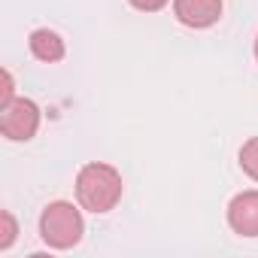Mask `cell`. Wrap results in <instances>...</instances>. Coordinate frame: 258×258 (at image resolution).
Segmentation results:
<instances>
[{
    "label": "cell",
    "instance_id": "6da1fadb",
    "mask_svg": "<svg viewBox=\"0 0 258 258\" xmlns=\"http://www.w3.org/2000/svg\"><path fill=\"white\" fill-rule=\"evenodd\" d=\"M121 191H124V182L112 164L91 161L76 176V198H79L82 210H88V213L100 216V213L115 210V204L121 201Z\"/></svg>",
    "mask_w": 258,
    "mask_h": 258
},
{
    "label": "cell",
    "instance_id": "7a4b0ae2",
    "mask_svg": "<svg viewBox=\"0 0 258 258\" xmlns=\"http://www.w3.org/2000/svg\"><path fill=\"white\" fill-rule=\"evenodd\" d=\"M82 231H85V222H82V213L67 204V201H55L43 210L40 216V237L52 246V249H70L82 240Z\"/></svg>",
    "mask_w": 258,
    "mask_h": 258
},
{
    "label": "cell",
    "instance_id": "3957f363",
    "mask_svg": "<svg viewBox=\"0 0 258 258\" xmlns=\"http://www.w3.org/2000/svg\"><path fill=\"white\" fill-rule=\"evenodd\" d=\"M40 127V106L28 97H13L10 103L0 106V131L7 140H31Z\"/></svg>",
    "mask_w": 258,
    "mask_h": 258
},
{
    "label": "cell",
    "instance_id": "277c9868",
    "mask_svg": "<svg viewBox=\"0 0 258 258\" xmlns=\"http://www.w3.org/2000/svg\"><path fill=\"white\" fill-rule=\"evenodd\" d=\"M228 225L240 237H258V191H240L228 204Z\"/></svg>",
    "mask_w": 258,
    "mask_h": 258
},
{
    "label": "cell",
    "instance_id": "5b68a950",
    "mask_svg": "<svg viewBox=\"0 0 258 258\" xmlns=\"http://www.w3.org/2000/svg\"><path fill=\"white\" fill-rule=\"evenodd\" d=\"M173 16L185 28H210L222 19V0H173Z\"/></svg>",
    "mask_w": 258,
    "mask_h": 258
},
{
    "label": "cell",
    "instance_id": "8992f818",
    "mask_svg": "<svg viewBox=\"0 0 258 258\" xmlns=\"http://www.w3.org/2000/svg\"><path fill=\"white\" fill-rule=\"evenodd\" d=\"M31 52H34V58H40V61H46V64H55V61L64 58L67 49H64V40H61L55 31L40 28V31L31 34Z\"/></svg>",
    "mask_w": 258,
    "mask_h": 258
},
{
    "label": "cell",
    "instance_id": "52a82bcc",
    "mask_svg": "<svg viewBox=\"0 0 258 258\" xmlns=\"http://www.w3.org/2000/svg\"><path fill=\"white\" fill-rule=\"evenodd\" d=\"M240 167H243L246 176H252L258 182V137H252V140L243 143V149H240Z\"/></svg>",
    "mask_w": 258,
    "mask_h": 258
},
{
    "label": "cell",
    "instance_id": "ba28073f",
    "mask_svg": "<svg viewBox=\"0 0 258 258\" xmlns=\"http://www.w3.org/2000/svg\"><path fill=\"white\" fill-rule=\"evenodd\" d=\"M0 222H4V234H0V249H10V246H13V240H16V234H19L16 219H13V213H10V210H4V213H0Z\"/></svg>",
    "mask_w": 258,
    "mask_h": 258
},
{
    "label": "cell",
    "instance_id": "9c48e42d",
    "mask_svg": "<svg viewBox=\"0 0 258 258\" xmlns=\"http://www.w3.org/2000/svg\"><path fill=\"white\" fill-rule=\"evenodd\" d=\"M134 10H140V13H158V10H164L167 7V0H127Z\"/></svg>",
    "mask_w": 258,
    "mask_h": 258
},
{
    "label": "cell",
    "instance_id": "30bf717a",
    "mask_svg": "<svg viewBox=\"0 0 258 258\" xmlns=\"http://www.w3.org/2000/svg\"><path fill=\"white\" fill-rule=\"evenodd\" d=\"M13 91H16V85H13V73L4 70V91H0V106L13 100Z\"/></svg>",
    "mask_w": 258,
    "mask_h": 258
},
{
    "label": "cell",
    "instance_id": "8fae6325",
    "mask_svg": "<svg viewBox=\"0 0 258 258\" xmlns=\"http://www.w3.org/2000/svg\"><path fill=\"white\" fill-rule=\"evenodd\" d=\"M255 61H258V37H255Z\"/></svg>",
    "mask_w": 258,
    "mask_h": 258
}]
</instances>
